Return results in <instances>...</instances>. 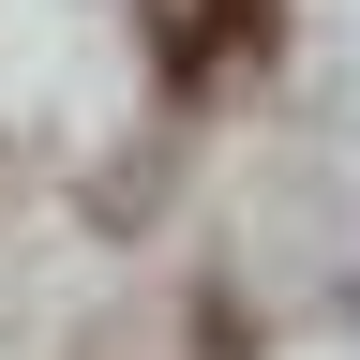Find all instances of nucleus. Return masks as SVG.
<instances>
[{
	"label": "nucleus",
	"instance_id": "f257e3e1",
	"mask_svg": "<svg viewBox=\"0 0 360 360\" xmlns=\"http://www.w3.org/2000/svg\"><path fill=\"white\" fill-rule=\"evenodd\" d=\"M150 30H165V75L210 90V75H240L270 45V0H150Z\"/></svg>",
	"mask_w": 360,
	"mask_h": 360
}]
</instances>
